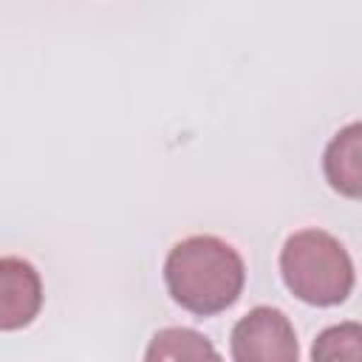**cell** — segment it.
Masks as SVG:
<instances>
[{"label":"cell","instance_id":"6da1fadb","mask_svg":"<svg viewBox=\"0 0 362 362\" xmlns=\"http://www.w3.org/2000/svg\"><path fill=\"white\" fill-rule=\"evenodd\" d=\"M164 283L170 297L201 317L229 308L246 283V266L235 246L215 235H192L178 240L164 260Z\"/></svg>","mask_w":362,"mask_h":362},{"label":"cell","instance_id":"7a4b0ae2","mask_svg":"<svg viewBox=\"0 0 362 362\" xmlns=\"http://www.w3.org/2000/svg\"><path fill=\"white\" fill-rule=\"evenodd\" d=\"M286 288L308 305H339L354 291V260L322 229H300L280 249Z\"/></svg>","mask_w":362,"mask_h":362},{"label":"cell","instance_id":"3957f363","mask_svg":"<svg viewBox=\"0 0 362 362\" xmlns=\"http://www.w3.org/2000/svg\"><path fill=\"white\" fill-rule=\"evenodd\" d=\"M235 362H297L300 345L291 320L272 305H257L232 328Z\"/></svg>","mask_w":362,"mask_h":362},{"label":"cell","instance_id":"277c9868","mask_svg":"<svg viewBox=\"0 0 362 362\" xmlns=\"http://www.w3.org/2000/svg\"><path fill=\"white\" fill-rule=\"evenodd\" d=\"M42 308L40 272L23 257H0V331H20Z\"/></svg>","mask_w":362,"mask_h":362},{"label":"cell","instance_id":"5b68a950","mask_svg":"<svg viewBox=\"0 0 362 362\" xmlns=\"http://www.w3.org/2000/svg\"><path fill=\"white\" fill-rule=\"evenodd\" d=\"M359 153H362V127L359 122H351L328 141L325 156H322V170H325L328 184L348 198H359L362 192Z\"/></svg>","mask_w":362,"mask_h":362},{"label":"cell","instance_id":"8992f818","mask_svg":"<svg viewBox=\"0 0 362 362\" xmlns=\"http://www.w3.org/2000/svg\"><path fill=\"white\" fill-rule=\"evenodd\" d=\"M144 362H223V359L201 331L161 328L147 342Z\"/></svg>","mask_w":362,"mask_h":362},{"label":"cell","instance_id":"52a82bcc","mask_svg":"<svg viewBox=\"0 0 362 362\" xmlns=\"http://www.w3.org/2000/svg\"><path fill=\"white\" fill-rule=\"evenodd\" d=\"M311 362H362L359 322H339L325 328L311 345Z\"/></svg>","mask_w":362,"mask_h":362}]
</instances>
